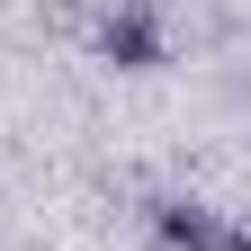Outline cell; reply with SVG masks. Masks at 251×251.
<instances>
[{"mask_svg": "<svg viewBox=\"0 0 251 251\" xmlns=\"http://www.w3.org/2000/svg\"><path fill=\"white\" fill-rule=\"evenodd\" d=\"M99 45H108V54H126V63L144 72V63H162V27H152L144 9H117V18L99 27Z\"/></svg>", "mask_w": 251, "mask_h": 251, "instance_id": "1", "label": "cell"}]
</instances>
